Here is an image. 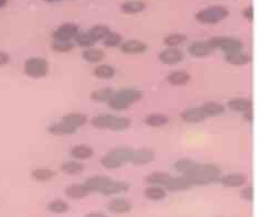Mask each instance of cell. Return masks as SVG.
Here are the masks:
<instances>
[{
	"label": "cell",
	"instance_id": "obj_1",
	"mask_svg": "<svg viewBox=\"0 0 267 217\" xmlns=\"http://www.w3.org/2000/svg\"><path fill=\"white\" fill-rule=\"evenodd\" d=\"M186 177L192 185H209L218 182L221 178V168L214 163H196Z\"/></svg>",
	"mask_w": 267,
	"mask_h": 217
},
{
	"label": "cell",
	"instance_id": "obj_2",
	"mask_svg": "<svg viewBox=\"0 0 267 217\" xmlns=\"http://www.w3.org/2000/svg\"><path fill=\"white\" fill-rule=\"evenodd\" d=\"M134 150L127 146L115 147L100 158V165L107 170L119 169L124 164L132 162Z\"/></svg>",
	"mask_w": 267,
	"mask_h": 217
},
{
	"label": "cell",
	"instance_id": "obj_3",
	"mask_svg": "<svg viewBox=\"0 0 267 217\" xmlns=\"http://www.w3.org/2000/svg\"><path fill=\"white\" fill-rule=\"evenodd\" d=\"M91 125L96 129L112 130V132H124L132 125V120L124 116L112 114H100L93 117Z\"/></svg>",
	"mask_w": 267,
	"mask_h": 217
},
{
	"label": "cell",
	"instance_id": "obj_4",
	"mask_svg": "<svg viewBox=\"0 0 267 217\" xmlns=\"http://www.w3.org/2000/svg\"><path fill=\"white\" fill-rule=\"evenodd\" d=\"M141 98V91L135 89H122L118 92H115L114 96L107 103V105L113 111L122 112L127 111L129 107H132L135 103L139 102Z\"/></svg>",
	"mask_w": 267,
	"mask_h": 217
},
{
	"label": "cell",
	"instance_id": "obj_5",
	"mask_svg": "<svg viewBox=\"0 0 267 217\" xmlns=\"http://www.w3.org/2000/svg\"><path fill=\"white\" fill-rule=\"evenodd\" d=\"M229 14L230 12L224 6L214 5L198 11L194 18H196V20L200 24L216 25L222 23L223 20H225L229 17Z\"/></svg>",
	"mask_w": 267,
	"mask_h": 217
},
{
	"label": "cell",
	"instance_id": "obj_6",
	"mask_svg": "<svg viewBox=\"0 0 267 217\" xmlns=\"http://www.w3.org/2000/svg\"><path fill=\"white\" fill-rule=\"evenodd\" d=\"M212 50L219 49L225 55L236 52H241L243 50V43L240 39L233 37H212L208 40Z\"/></svg>",
	"mask_w": 267,
	"mask_h": 217
},
{
	"label": "cell",
	"instance_id": "obj_7",
	"mask_svg": "<svg viewBox=\"0 0 267 217\" xmlns=\"http://www.w3.org/2000/svg\"><path fill=\"white\" fill-rule=\"evenodd\" d=\"M25 74L34 79L46 77L49 73V63L45 57L32 56L26 60L24 65Z\"/></svg>",
	"mask_w": 267,
	"mask_h": 217
},
{
	"label": "cell",
	"instance_id": "obj_8",
	"mask_svg": "<svg viewBox=\"0 0 267 217\" xmlns=\"http://www.w3.org/2000/svg\"><path fill=\"white\" fill-rule=\"evenodd\" d=\"M80 31V27L76 24L66 23L57 27L52 32V39L56 41H72Z\"/></svg>",
	"mask_w": 267,
	"mask_h": 217
},
{
	"label": "cell",
	"instance_id": "obj_9",
	"mask_svg": "<svg viewBox=\"0 0 267 217\" xmlns=\"http://www.w3.org/2000/svg\"><path fill=\"white\" fill-rule=\"evenodd\" d=\"M158 60L165 65H177L184 60V53L179 48H166L158 54Z\"/></svg>",
	"mask_w": 267,
	"mask_h": 217
},
{
	"label": "cell",
	"instance_id": "obj_10",
	"mask_svg": "<svg viewBox=\"0 0 267 217\" xmlns=\"http://www.w3.org/2000/svg\"><path fill=\"white\" fill-rule=\"evenodd\" d=\"M129 187H131V185H129V183L125 182V181H119V180L108 178L106 183L103 186V189L100 190L99 194L105 195V197H113V195L127 192L129 190Z\"/></svg>",
	"mask_w": 267,
	"mask_h": 217
},
{
	"label": "cell",
	"instance_id": "obj_11",
	"mask_svg": "<svg viewBox=\"0 0 267 217\" xmlns=\"http://www.w3.org/2000/svg\"><path fill=\"white\" fill-rule=\"evenodd\" d=\"M119 50L121 53L124 54H141L145 53L148 50V46L145 42L136 39H131L127 41H122L121 45L119 46Z\"/></svg>",
	"mask_w": 267,
	"mask_h": 217
},
{
	"label": "cell",
	"instance_id": "obj_12",
	"mask_svg": "<svg viewBox=\"0 0 267 217\" xmlns=\"http://www.w3.org/2000/svg\"><path fill=\"white\" fill-rule=\"evenodd\" d=\"M219 181L223 186L229 187V189H236V187H242L248 182V176L241 172H232L221 177Z\"/></svg>",
	"mask_w": 267,
	"mask_h": 217
},
{
	"label": "cell",
	"instance_id": "obj_13",
	"mask_svg": "<svg viewBox=\"0 0 267 217\" xmlns=\"http://www.w3.org/2000/svg\"><path fill=\"white\" fill-rule=\"evenodd\" d=\"M107 209L108 212L112 214H116V215L127 214L133 209V204L132 202H129L124 198H116L108 202Z\"/></svg>",
	"mask_w": 267,
	"mask_h": 217
},
{
	"label": "cell",
	"instance_id": "obj_14",
	"mask_svg": "<svg viewBox=\"0 0 267 217\" xmlns=\"http://www.w3.org/2000/svg\"><path fill=\"white\" fill-rule=\"evenodd\" d=\"M213 50L207 41H193L191 45L188 47V52L196 59H203L212 53Z\"/></svg>",
	"mask_w": 267,
	"mask_h": 217
},
{
	"label": "cell",
	"instance_id": "obj_15",
	"mask_svg": "<svg viewBox=\"0 0 267 217\" xmlns=\"http://www.w3.org/2000/svg\"><path fill=\"white\" fill-rule=\"evenodd\" d=\"M61 121L77 133L78 129H81L83 126L86 125L88 117L82 113H69L63 116Z\"/></svg>",
	"mask_w": 267,
	"mask_h": 217
},
{
	"label": "cell",
	"instance_id": "obj_16",
	"mask_svg": "<svg viewBox=\"0 0 267 217\" xmlns=\"http://www.w3.org/2000/svg\"><path fill=\"white\" fill-rule=\"evenodd\" d=\"M180 118L182 121L187 122V124H200V122L204 121L207 119L203 111L201 110V107H192L188 108L184 112L180 115Z\"/></svg>",
	"mask_w": 267,
	"mask_h": 217
},
{
	"label": "cell",
	"instance_id": "obj_17",
	"mask_svg": "<svg viewBox=\"0 0 267 217\" xmlns=\"http://www.w3.org/2000/svg\"><path fill=\"white\" fill-rule=\"evenodd\" d=\"M193 185L191 184V182L188 180L186 177L181 176V177H172L169 179V181L167 182V184L165 185L163 189L168 190L170 192H180V191H186L189 190L190 187H192Z\"/></svg>",
	"mask_w": 267,
	"mask_h": 217
},
{
	"label": "cell",
	"instance_id": "obj_18",
	"mask_svg": "<svg viewBox=\"0 0 267 217\" xmlns=\"http://www.w3.org/2000/svg\"><path fill=\"white\" fill-rule=\"evenodd\" d=\"M155 160V154L153 150L147 148H141L134 150L132 162L135 165H146Z\"/></svg>",
	"mask_w": 267,
	"mask_h": 217
},
{
	"label": "cell",
	"instance_id": "obj_19",
	"mask_svg": "<svg viewBox=\"0 0 267 217\" xmlns=\"http://www.w3.org/2000/svg\"><path fill=\"white\" fill-rule=\"evenodd\" d=\"M252 100L250 98L245 97H233L230 100H228V107L232 112L236 113H247L249 111H252Z\"/></svg>",
	"mask_w": 267,
	"mask_h": 217
},
{
	"label": "cell",
	"instance_id": "obj_20",
	"mask_svg": "<svg viewBox=\"0 0 267 217\" xmlns=\"http://www.w3.org/2000/svg\"><path fill=\"white\" fill-rule=\"evenodd\" d=\"M64 194H66L67 198H69L71 200H83L89 197L90 192L88 189H86L83 183L82 184L74 183V184H71L66 187V190H64Z\"/></svg>",
	"mask_w": 267,
	"mask_h": 217
},
{
	"label": "cell",
	"instance_id": "obj_21",
	"mask_svg": "<svg viewBox=\"0 0 267 217\" xmlns=\"http://www.w3.org/2000/svg\"><path fill=\"white\" fill-rule=\"evenodd\" d=\"M81 56L85 62L91 63V64H97L105 59L106 53L103 51L102 49L93 47V48H89V49H84Z\"/></svg>",
	"mask_w": 267,
	"mask_h": 217
},
{
	"label": "cell",
	"instance_id": "obj_22",
	"mask_svg": "<svg viewBox=\"0 0 267 217\" xmlns=\"http://www.w3.org/2000/svg\"><path fill=\"white\" fill-rule=\"evenodd\" d=\"M191 75L186 71H175L171 72L166 77V81L172 86H183L190 82Z\"/></svg>",
	"mask_w": 267,
	"mask_h": 217
},
{
	"label": "cell",
	"instance_id": "obj_23",
	"mask_svg": "<svg viewBox=\"0 0 267 217\" xmlns=\"http://www.w3.org/2000/svg\"><path fill=\"white\" fill-rule=\"evenodd\" d=\"M94 155V150L89 144H76L71 149V156L73 157L75 160L82 161V160H89Z\"/></svg>",
	"mask_w": 267,
	"mask_h": 217
},
{
	"label": "cell",
	"instance_id": "obj_24",
	"mask_svg": "<svg viewBox=\"0 0 267 217\" xmlns=\"http://www.w3.org/2000/svg\"><path fill=\"white\" fill-rule=\"evenodd\" d=\"M120 9L126 14H137L146 9V3L143 0H126L121 4Z\"/></svg>",
	"mask_w": 267,
	"mask_h": 217
},
{
	"label": "cell",
	"instance_id": "obj_25",
	"mask_svg": "<svg viewBox=\"0 0 267 217\" xmlns=\"http://www.w3.org/2000/svg\"><path fill=\"white\" fill-rule=\"evenodd\" d=\"M143 122H145L148 127L160 128V127L168 125L169 117L166 114L153 113V114H149L148 116H146L145 119H143Z\"/></svg>",
	"mask_w": 267,
	"mask_h": 217
},
{
	"label": "cell",
	"instance_id": "obj_26",
	"mask_svg": "<svg viewBox=\"0 0 267 217\" xmlns=\"http://www.w3.org/2000/svg\"><path fill=\"white\" fill-rule=\"evenodd\" d=\"M110 177H106V176H93L86 179L84 181V185L86 189L89 190L90 193L92 192H95V193H99L100 190L103 189L104 184L106 183V181L108 180Z\"/></svg>",
	"mask_w": 267,
	"mask_h": 217
},
{
	"label": "cell",
	"instance_id": "obj_27",
	"mask_svg": "<svg viewBox=\"0 0 267 217\" xmlns=\"http://www.w3.org/2000/svg\"><path fill=\"white\" fill-rule=\"evenodd\" d=\"M200 107L201 110L203 111L207 119L219 117V116H221L225 111L224 106L216 102H207L204 104H202Z\"/></svg>",
	"mask_w": 267,
	"mask_h": 217
},
{
	"label": "cell",
	"instance_id": "obj_28",
	"mask_svg": "<svg viewBox=\"0 0 267 217\" xmlns=\"http://www.w3.org/2000/svg\"><path fill=\"white\" fill-rule=\"evenodd\" d=\"M170 178H171V175H169V173H167V172L155 171V172H151L150 175H148L145 179H146V182L149 183L150 185H157V186L165 187V185L167 184Z\"/></svg>",
	"mask_w": 267,
	"mask_h": 217
},
{
	"label": "cell",
	"instance_id": "obj_29",
	"mask_svg": "<svg viewBox=\"0 0 267 217\" xmlns=\"http://www.w3.org/2000/svg\"><path fill=\"white\" fill-rule=\"evenodd\" d=\"M114 89L112 88H103V89H99L96 91H93L91 93V99L93 102H96V103H108L111 100V98L114 96L115 94Z\"/></svg>",
	"mask_w": 267,
	"mask_h": 217
},
{
	"label": "cell",
	"instance_id": "obj_30",
	"mask_svg": "<svg viewBox=\"0 0 267 217\" xmlns=\"http://www.w3.org/2000/svg\"><path fill=\"white\" fill-rule=\"evenodd\" d=\"M93 74L94 76L99 79L107 81V79H112L115 76V74H116V70H115V68H113L110 64H99L94 69Z\"/></svg>",
	"mask_w": 267,
	"mask_h": 217
},
{
	"label": "cell",
	"instance_id": "obj_31",
	"mask_svg": "<svg viewBox=\"0 0 267 217\" xmlns=\"http://www.w3.org/2000/svg\"><path fill=\"white\" fill-rule=\"evenodd\" d=\"M84 168H85V165L77 160L66 161V162H63L60 166L61 171L69 176L80 175V173H82L84 171Z\"/></svg>",
	"mask_w": 267,
	"mask_h": 217
},
{
	"label": "cell",
	"instance_id": "obj_32",
	"mask_svg": "<svg viewBox=\"0 0 267 217\" xmlns=\"http://www.w3.org/2000/svg\"><path fill=\"white\" fill-rule=\"evenodd\" d=\"M225 61L229 64L233 65V67H243V65H248L249 63H251L252 57L250 54L243 53L241 51V52L225 55Z\"/></svg>",
	"mask_w": 267,
	"mask_h": 217
},
{
	"label": "cell",
	"instance_id": "obj_33",
	"mask_svg": "<svg viewBox=\"0 0 267 217\" xmlns=\"http://www.w3.org/2000/svg\"><path fill=\"white\" fill-rule=\"evenodd\" d=\"M48 132L56 137H63V136H71L74 135L76 132L72 128H70L68 125L64 124L62 121L54 122V124L50 125L48 127Z\"/></svg>",
	"mask_w": 267,
	"mask_h": 217
},
{
	"label": "cell",
	"instance_id": "obj_34",
	"mask_svg": "<svg viewBox=\"0 0 267 217\" xmlns=\"http://www.w3.org/2000/svg\"><path fill=\"white\" fill-rule=\"evenodd\" d=\"M143 195L145 198L150 200V201H162L166 197H167V192L161 186H157V185H150L148 187H146L145 191H143Z\"/></svg>",
	"mask_w": 267,
	"mask_h": 217
},
{
	"label": "cell",
	"instance_id": "obj_35",
	"mask_svg": "<svg viewBox=\"0 0 267 217\" xmlns=\"http://www.w3.org/2000/svg\"><path fill=\"white\" fill-rule=\"evenodd\" d=\"M31 177L34 181H37V182L45 183V182H49V181L54 179L55 172L52 169L38 168V169H34L31 172Z\"/></svg>",
	"mask_w": 267,
	"mask_h": 217
},
{
	"label": "cell",
	"instance_id": "obj_36",
	"mask_svg": "<svg viewBox=\"0 0 267 217\" xmlns=\"http://www.w3.org/2000/svg\"><path fill=\"white\" fill-rule=\"evenodd\" d=\"M47 209H48V212L52 213V214L61 215V214H66L69 212L70 205L68 204V202H66L64 200L56 199V200L49 202V203L47 204Z\"/></svg>",
	"mask_w": 267,
	"mask_h": 217
},
{
	"label": "cell",
	"instance_id": "obj_37",
	"mask_svg": "<svg viewBox=\"0 0 267 217\" xmlns=\"http://www.w3.org/2000/svg\"><path fill=\"white\" fill-rule=\"evenodd\" d=\"M74 41L78 47H81L83 49L93 48V47H95V45L97 43L95 41V39H94L92 35L90 34L89 31H84V32L80 31V32H78V34L75 37Z\"/></svg>",
	"mask_w": 267,
	"mask_h": 217
},
{
	"label": "cell",
	"instance_id": "obj_38",
	"mask_svg": "<svg viewBox=\"0 0 267 217\" xmlns=\"http://www.w3.org/2000/svg\"><path fill=\"white\" fill-rule=\"evenodd\" d=\"M196 161L192 160V159H189V158H182V159H179V160H177L174 164V169L180 173V175L182 176H186L188 172L191 171L192 168L194 165H196Z\"/></svg>",
	"mask_w": 267,
	"mask_h": 217
},
{
	"label": "cell",
	"instance_id": "obj_39",
	"mask_svg": "<svg viewBox=\"0 0 267 217\" xmlns=\"http://www.w3.org/2000/svg\"><path fill=\"white\" fill-rule=\"evenodd\" d=\"M187 35L183 33H171L163 39V45L167 48H178L187 41Z\"/></svg>",
	"mask_w": 267,
	"mask_h": 217
},
{
	"label": "cell",
	"instance_id": "obj_40",
	"mask_svg": "<svg viewBox=\"0 0 267 217\" xmlns=\"http://www.w3.org/2000/svg\"><path fill=\"white\" fill-rule=\"evenodd\" d=\"M88 31L90 32L92 37L95 39V41L98 42V41H102L112 30L111 28L106 25H95L91 27Z\"/></svg>",
	"mask_w": 267,
	"mask_h": 217
},
{
	"label": "cell",
	"instance_id": "obj_41",
	"mask_svg": "<svg viewBox=\"0 0 267 217\" xmlns=\"http://www.w3.org/2000/svg\"><path fill=\"white\" fill-rule=\"evenodd\" d=\"M102 41L103 46L107 49L119 48V46L122 43V35L115 31H111Z\"/></svg>",
	"mask_w": 267,
	"mask_h": 217
},
{
	"label": "cell",
	"instance_id": "obj_42",
	"mask_svg": "<svg viewBox=\"0 0 267 217\" xmlns=\"http://www.w3.org/2000/svg\"><path fill=\"white\" fill-rule=\"evenodd\" d=\"M51 49L56 53H69L74 49V45L72 41H56L53 40Z\"/></svg>",
	"mask_w": 267,
	"mask_h": 217
},
{
	"label": "cell",
	"instance_id": "obj_43",
	"mask_svg": "<svg viewBox=\"0 0 267 217\" xmlns=\"http://www.w3.org/2000/svg\"><path fill=\"white\" fill-rule=\"evenodd\" d=\"M240 197L242 200L244 201H248V202H252L253 201V197H254V193H253V187L252 186H245L241 190L240 192Z\"/></svg>",
	"mask_w": 267,
	"mask_h": 217
},
{
	"label": "cell",
	"instance_id": "obj_44",
	"mask_svg": "<svg viewBox=\"0 0 267 217\" xmlns=\"http://www.w3.org/2000/svg\"><path fill=\"white\" fill-rule=\"evenodd\" d=\"M242 14H243V17L249 21V23H252V21H253V19H254V10H253V6H252V5L248 6L247 8L243 9Z\"/></svg>",
	"mask_w": 267,
	"mask_h": 217
},
{
	"label": "cell",
	"instance_id": "obj_45",
	"mask_svg": "<svg viewBox=\"0 0 267 217\" xmlns=\"http://www.w3.org/2000/svg\"><path fill=\"white\" fill-rule=\"evenodd\" d=\"M10 62V55L4 52V51H0V67H5Z\"/></svg>",
	"mask_w": 267,
	"mask_h": 217
},
{
	"label": "cell",
	"instance_id": "obj_46",
	"mask_svg": "<svg viewBox=\"0 0 267 217\" xmlns=\"http://www.w3.org/2000/svg\"><path fill=\"white\" fill-rule=\"evenodd\" d=\"M83 217H108L106 214L100 213V212H92L85 214Z\"/></svg>",
	"mask_w": 267,
	"mask_h": 217
},
{
	"label": "cell",
	"instance_id": "obj_47",
	"mask_svg": "<svg viewBox=\"0 0 267 217\" xmlns=\"http://www.w3.org/2000/svg\"><path fill=\"white\" fill-rule=\"evenodd\" d=\"M243 116H244V119L248 120L249 122L253 121V111H249L247 113H244Z\"/></svg>",
	"mask_w": 267,
	"mask_h": 217
},
{
	"label": "cell",
	"instance_id": "obj_48",
	"mask_svg": "<svg viewBox=\"0 0 267 217\" xmlns=\"http://www.w3.org/2000/svg\"><path fill=\"white\" fill-rule=\"evenodd\" d=\"M7 3H8V0H0V8H4Z\"/></svg>",
	"mask_w": 267,
	"mask_h": 217
},
{
	"label": "cell",
	"instance_id": "obj_49",
	"mask_svg": "<svg viewBox=\"0 0 267 217\" xmlns=\"http://www.w3.org/2000/svg\"><path fill=\"white\" fill-rule=\"evenodd\" d=\"M48 3H55V2H60V0H46Z\"/></svg>",
	"mask_w": 267,
	"mask_h": 217
}]
</instances>
